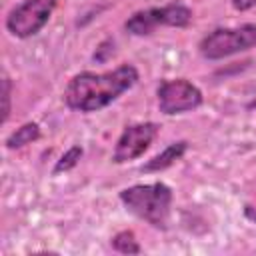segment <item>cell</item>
I'll use <instances>...</instances> for the list:
<instances>
[{"instance_id": "cell-1", "label": "cell", "mask_w": 256, "mask_h": 256, "mask_svg": "<svg viewBox=\"0 0 256 256\" xmlns=\"http://www.w3.org/2000/svg\"><path fill=\"white\" fill-rule=\"evenodd\" d=\"M136 80L138 70L132 64H122L110 72L100 74L80 72L68 82L64 90V102L68 108L78 112H96L130 90Z\"/></svg>"}, {"instance_id": "cell-2", "label": "cell", "mask_w": 256, "mask_h": 256, "mask_svg": "<svg viewBox=\"0 0 256 256\" xmlns=\"http://www.w3.org/2000/svg\"><path fill=\"white\" fill-rule=\"evenodd\" d=\"M122 204L136 218L148 222L154 228H166L172 204V190L162 182L134 184L120 192Z\"/></svg>"}, {"instance_id": "cell-3", "label": "cell", "mask_w": 256, "mask_h": 256, "mask_svg": "<svg viewBox=\"0 0 256 256\" xmlns=\"http://www.w3.org/2000/svg\"><path fill=\"white\" fill-rule=\"evenodd\" d=\"M256 46V24H242L236 28H216L206 34L198 50L206 60H222L226 56L250 50Z\"/></svg>"}, {"instance_id": "cell-4", "label": "cell", "mask_w": 256, "mask_h": 256, "mask_svg": "<svg viewBox=\"0 0 256 256\" xmlns=\"http://www.w3.org/2000/svg\"><path fill=\"white\" fill-rule=\"evenodd\" d=\"M192 22V10L184 4H166L162 8H148L134 12L124 28L134 36H148L160 26L186 28Z\"/></svg>"}, {"instance_id": "cell-5", "label": "cell", "mask_w": 256, "mask_h": 256, "mask_svg": "<svg viewBox=\"0 0 256 256\" xmlns=\"http://www.w3.org/2000/svg\"><path fill=\"white\" fill-rule=\"evenodd\" d=\"M54 4V0H24L16 4L6 16L8 32L16 38H30L38 34L46 26Z\"/></svg>"}, {"instance_id": "cell-6", "label": "cell", "mask_w": 256, "mask_h": 256, "mask_svg": "<svg viewBox=\"0 0 256 256\" xmlns=\"http://www.w3.org/2000/svg\"><path fill=\"white\" fill-rule=\"evenodd\" d=\"M158 108L160 112L172 116V114H182L188 110H194L202 104V92L198 86H194L192 82L184 80V78H176V80H162L158 90Z\"/></svg>"}, {"instance_id": "cell-7", "label": "cell", "mask_w": 256, "mask_h": 256, "mask_svg": "<svg viewBox=\"0 0 256 256\" xmlns=\"http://www.w3.org/2000/svg\"><path fill=\"white\" fill-rule=\"evenodd\" d=\"M160 126L156 122H138V124H130L124 128V132L120 134L112 160L116 164H124L130 162L138 156H142L148 146L152 144V140L156 138Z\"/></svg>"}, {"instance_id": "cell-8", "label": "cell", "mask_w": 256, "mask_h": 256, "mask_svg": "<svg viewBox=\"0 0 256 256\" xmlns=\"http://www.w3.org/2000/svg\"><path fill=\"white\" fill-rule=\"evenodd\" d=\"M186 150H188V142H186V140H178V142L170 144L168 148H164L160 154H156L152 160H148L140 170H142V172H160V170H166V168H170L176 160H180Z\"/></svg>"}, {"instance_id": "cell-9", "label": "cell", "mask_w": 256, "mask_h": 256, "mask_svg": "<svg viewBox=\"0 0 256 256\" xmlns=\"http://www.w3.org/2000/svg\"><path fill=\"white\" fill-rule=\"evenodd\" d=\"M40 138V126L38 122H26L20 128H16L8 138H6V148L14 150V148H22L26 144H32L34 140Z\"/></svg>"}, {"instance_id": "cell-10", "label": "cell", "mask_w": 256, "mask_h": 256, "mask_svg": "<svg viewBox=\"0 0 256 256\" xmlns=\"http://www.w3.org/2000/svg\"><path fill=\"white\" fill-rule=\"evenodd\" d=\"M112 248L120 254H140V244L132 230H122L112 238Z\"/></svg>"}, {"instance_id": "cell-11", "label": "cell", "mask_w": 256, "mask_h": 256, "mask_svg": "<svg viewBox=\"0 0 256 256\" xmlns=\"http://www.w3.org/2000/svg\"><path fill=\"white\" fill-rule=\"evenodd\" d=\"M82 158V148L80 146H72V148H68L62 156H60V160L56 162V166H54V174H60V172H66V170H70V168H74L76 164H78V160Z\"/></svg>"}, {"instance_id": "cell-12", "label": "cell", "mask_w": 256, "mask_h": 256, "mask_svg": "<svg viewBox=\"0 0 256 256\" xmlns=\"http://www.w3.org/2000/svg\"><path fill=\"white\" fill-rule=\"evenodd\" d=\"M10 90H12L10 78L4 74V78H2V100H4V108H2V122H6V120H8V116H10Z\"/></svg>"}, {"instance_id": "cell-13", "label": "cell", "mask_w": 256, "mask_h": 256, "mask_svg": "<svg viewBox=\"0 0 256 256\" xmlns=\"http://www.w3.org/2000/svg\"><path fill=\"white\" fill-rule=\"evenodd\" d=\"M232 6H234L236 10H240V12H244V10L254 8V6H256V0H232Z\"/></svg>"}, {"instance_id": "cell-14", "label": "cell", "mask_w": 256, "mask_h": 256, "mask_svg": "<svg viewBox=\"0 0 256 256\" xmlns=\"http://www.w3.org/2000/svg\"><path fill=\"white\" fill-rule=\"evenodd\" d=\"M246 216H248L250 220H256V210H254L252 206H246Z\"/></svg>"}]
</instances>
